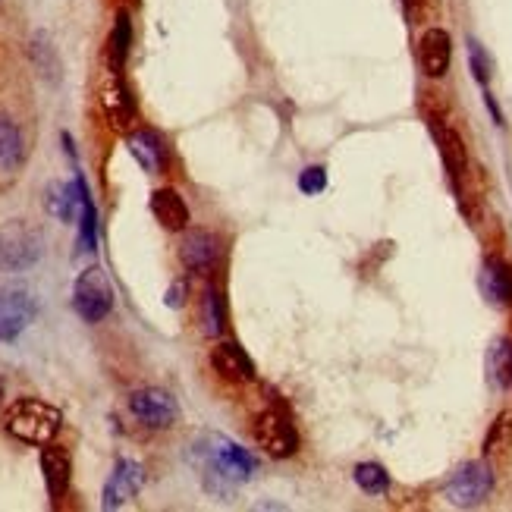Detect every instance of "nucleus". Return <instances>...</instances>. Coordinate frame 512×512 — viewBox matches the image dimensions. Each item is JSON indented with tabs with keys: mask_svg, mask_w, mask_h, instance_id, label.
<instances>
[{
	"mask_svg": "<svg viewBox=\"0 0 512 512\" xmlns=\"http://www.w3.org/2000/svg\"><path fill=\"white\" fill-rule=\"evenodd\" d=\"M403 7H406L409 16H415V13H421V10L428 7V0H403Z\"/></svg>",
	"mask_w": 512,
	"mask_h": 512,
	"instance_id": "31",
	"label": "nucleus"
},
{
	"mask_svg": "<svg viewBox=\"0 0 512 512\" xmlns=\"http://www.w3.org/2000/svg\"><path fill=\"white\" fill-rule=\"evenodd\" d=\"M299 189H302L305 195H318V192H324V189H327V170H324V167H305V170L299 173Z\"/></svg>",
	"mask_w": 512,
	"mask_h": 512,
	"instance_id": "29",
	"label": "nucleus"
},
{
	"mask_svg": "<svg viewBox=\"0 0 512 512\" xmlns=\"http://www.w3.org/2000/svg\"><path fill=\"white\" fill-rule=\"evenodd\" d=\"M44 239L26 220H7L0 227V271L22 274L38 264Z\"/></svg>",
	"mask_w": 512,
	"mask_h": 512,
	"instance_id": "3",
	"label": "nucleus"
},
{
	"mask_svg": "<svg viewBox=\"0 0 512 512\" xmlns=\"http://www.w3.org/2000/svg\"><path fill=\"white\" fill-rule=\"evenodd\" d=\"M73 308L85 324H98L114 311V286L101 267H88L79 274L73 286Z\"/></svg>",
	"mask_w": 512,
	"mask_h": 512,
	"instance_id": "6",
	"label": "nucleus"
},
{
	"mask_svg": "<svg viewBox=\"0 0 512 512\" xmlns=\"http://www.w3.org/2000/svg\"><path fill=\"white\" fill-rule=\"evenodd\" d=\"M255 443L271 459H286V456L296 453L299 437L280 409H267L255 418Z\"/></svg>",
	"mask_w": 512,
	"mask_h": 512,
	"instance_id": "8",
	"label": "nucleus"
},
{
	"mask_svg": "<svg viewBox=\"0 0 512 512\" xmlns=\"http://www.w3.org/2000/svg\"><path fill=\"white\" fill-rule=\"evenodd\" d=\"M434 136L443 154V167L450 173V183L456 192H462V180H465V173H469V151H465V142L453 126H440V123H434Z\"/></svg>",
	"mask_w": 512,
	"mask_h": 512,
	"instance_id": "12",
	"label": "nucleus"
},
{
	"mask_svg": "<svg viewBox=\"0 0 512 512\" xmlns=\"http://www.w3.org/2000/svg\"><path fill=\"white\" fill-rule=\"evenodd\" d=\"M4 428L10 437L19 443H29V447H44V443H54V437L63 428V415L57 406L41 403V399H19L4 415Z\"/></svg>",
	"mask_w": 512,
	"mask_h": 512,
	"instance_id": "2",
	"label": "nucleus"
},
{
	"mask_svg": "<svg viewBox=\"0 0 512 512\" xmlns=\"http://www.w3.org/2000/svg\"><path fill=\"white\" fill-rule=\"evenodd\" d=\"M70 472H73V462L70 453L63 447H54V443H44L41 447V475H44V487H48V497L57 503L66 487H70Z\"/></svg>",
	"mask_w": 512,
	"mask_h": 512,
	"instance_id": "14",
	"label": "nucleus"
},
{
	"mask_svg": "<svg viewBox=\"0 0 512 512\" xmlns=\"http://www.w3.org/2000/svg\"><path fill=\"white\" fill-rule=\"evenodd\" d=\"M38 315L35 293L19 280H0V343L19 340Z\"/></svg>",
	"mask_w": 512,
	"mask_h": 512,
	"instance_id": "4",
	"label": "nucleus"
},
{
	"mask_svg": "<svg viewBox=\"0 0 512 512\" xmlns=\"http://www.w3.org/2000/svg\"><path fill=\"white\" fill-rule=\"evenodd\" d=\"M145 484V469L136 459H117L114 472H110L107 484H104V494H101V509L104 512H114L123 509L129 500H136L139 491Z\"/></svg>",
	"mask_w": 512,
	"mask_h": 512,
	"instance_id": "9",
	"label": "nucleus"
},
{
	"mask_svg": "<svg viewBox=\"0 0 512 512\" xmlns=\"http://www.w3.org/2000/svg\"><path fill=\"white\" fill-rule=\"evenodd\" d=\"M211 365L224 381H233V384L255 381V362L236 343H217L211 349Z\"/></svg>",
	"mask_w": 512,
	"mask_h": 512,
	"instance_id": "13",
	"label": "nucleus"
},
{
	"mask_svg": "<svg viewBox=\"0 0 512 512\" xmlns=\"http://www.w3.org/2000/svg\"><path fill=\"white\" fill-rule=\"evenodd\" d=\"M129 409L151 431H167V428L176 425V418H180V406H176V399L161 387L136 390L129 396Z\"/></svg>",
	"mask_w": 512,
	"mask_h": 512,
	"instance_id": "7",
	"label": "nucleus"
},
{
	"mask_svg": "<svg viewBox=\"0 0 512 512\" xmlns=\"http://www.w3.org/2000/svg\"><path fill=\"white\" fill-rule=\"evenodd\" d=\"M129 151H132V158L142 164V170H148V173H158L164 167V145L148 129L129 136Z\"/></svg>",
	"mask_w": 512,
	"mask_h": 512,
	"instance_id": "22",
	"label": "nucleus"
},
{
	"mask_svg": "<svg viewBox=\"0 0 512 512\" xmlns=\"http://www.w3.org/2000/svg\"><path fill=\"white\" fill-rule=\"evenodd\" d=\"M85 180L76 176L73 183H51L44 189V208H48L51 217H57L60 224H73L82 214V202H85Z\"/></svg>",
	"mask_w": 512,
	"mask_h": 512,
	"instance_id": "10",
	"label": "nucleus"
},
{
	"mask_svg": "<svg viewBox=\"0 0 512 512\" xmlns=\"http://www.w3.org/2000/svg\"><path fill=\"white\" fill-rule=\"evenodd\" d=\"M418 60L421 70L428 79H443L450 73V60H453V38L447 29H428L418 41Z\"/></svg>",
	"mask_w": 512,
	"mask_h": 512,
	"instance_id": "11",
	"label": "nucleus"
},
{
	"mask_svg": "<svg viewBox=\"0 0 512 512\" xmlns=\"http://www.w3.org/2000/svg\"><path fill=\"white\" fill-rule=\"evenodd\" d=\"M481 293L491 305L512 308V264L503 258H487L481 267Z\"/></svg>",
	"mask_w": 512,
	"mask_h": 512,
	"instance_id": "16",
	"label": "nucleus"
},
{
	"mask_svg": "<svg viewBox=\"0 0 512 512\" xmlns=\"http://www.w3.org/2000/svg\"><path fill=\"white\" fill-rule=\"evenodd\" d=\"M129 48H132V22L129 13L120 10L114 19V29L107 35V66L110 73H123V66L129 60Z\"/></svg>",
	"mask_w": 512,
	"mask_h": 512,
	"instance_id": "19",
	"label": "nucleus"
},
{
	"mask_svg": "<svg viewBox=\"0 0 512 512\" xmlns=\"http://www.w3.org/2000/svg\"><path fill=\"white\" fill-rule=\"evenodd\" d=\"M491 491H494V469L484 459H472L453 472L443 494H447L450 506L456 509H475L491 497Z\"/></svg>",
	"mask_w": 512,
	"mask_h": 512,
	"instance_id": "5",
	"label": "nucleus"
},
{
	"mask_svg": "<svg viewBox=\"0 0 512 512\" xmlns=\"http://www.w3.org/2000/svg\"><path fill=\"white\" fill-rule=\"evenodd\" d=\"M202 324H205V333L208 337H220L227 327V308H224V296L217 293V289H208L205 293V302H202Z\"/></svg>",
	"mask_w": 512,
	"mask_h": 512,
	"instance_id": "25",
	"label": "nucleus"
},
{
	"mask_svg": "<svg viewBox=\"0 0 512 512\" xmlns=\"http://www.w3.org/2000/svg\"><path fill=\"white\" fill-rule=\"evenodd\" d=\"M29 57L35 63V70L48 79V82H57L60 79V57H57V48L48 32H35L32 41H29Z\"/></svg>",
	"mask_w": 512,
	"mask_h": 512,
	"instance_id": "21",
	"label": "nucleus"
},
{
	"mask_svg": "<svg viewBox=\"0 0 512 512\" xmlns=\"http://www.w3.org/2000/svg\"><path fill=\"white\" fill-rule=\"evenodd\" d=\"M167 305H170V308H183V305H186V280H176V283L167 289Z\"/></svg>",
	"mask_w": 512,
	"mask_h": 512,
	"instance_id": "30",
	"label": "nucleus"
},
{
	"mask_svg": "<svg viewBox=\"0 0 512 512\" xmlns=\"http://www.w3.org/2000/svg\"><path fill=\"white\" fill-rule=\"evenodd\" d=\"M217 255H220L217 239H214L211 233H205V230H192V233L183 239L180 258H183V264L189 267V271H195V274L211 271L214 261H217Z\"/></svg>",
	"mask_w": 512,
	"mask_h": 512,
	"instance_id": "18",
	"label": "nucleus"
},
{
	"mask_svg": "<svg viewBox=\"0 0 512 512\" xmlns=\"http://www.w3.org/2000/svg\"><path fill=\"white\" fill-rule=\"evenodd\" d=\"M509 440H512V415L503 412V415H497V421L491 425V431H487V437H484V456H494V453L506 450Z\"/></svg>",
	"mask_w": 512,
	"mask_h": 512,
	"instance_id": "27",
	"label": "nucleus"
},
{
	"mask_svg": "<svg viewBox=\"0 0 512 512\" xmlns=\"http://www.w3.org/2000/svg\"><path fill=\"white\" fill-rule=\"evenodd\" d=\"M101 107H104L107 120L117 129H126V126H132V120H136V98H132L120 73H114V79L101 88Z\"/></svg>",
	"mask_w": 512,
	"mask_h": 512,
	"instance_id": "15",
	"label": "nucleus"
},
{
	"mask_svg": "<svg viewBox=\"0 0 512 512\" xmlns=\"http://www.w3.org/2000/svg\"><path fill=\"white\" fill-rule=\"evenodd\" d=\"M95 246H98V211L92 205V195L85 192L82 214H79V252L82 255H92Z\"/></svg>",
	"mask_w": 512,
	"mask_h": 512,
	"instance_id": "26",
	"label": "nucleus"
},
{
	"mask_svg": "<svg viewBox=\"0 0 512 512\" xmlns=\"http://www.w3.org/2000/svg\"><path fill=\"white\" fill-rule=\"evenodd\" d=\"M0 399H4V381H0Z\"/></svg>",
	"mask_w": 512,
	"mask_h": 512,
	"instance_id": "32",
	"label": "nucleus"
},
{
	"mask_svg": "<svg viewBox=\"0 0 512 512\" xmlns=\"http://www.w3.org/2000/svg\"><path fill=\"white\" fill-rule=\"evenodd\" d=\"M487 371H491V381L497 387L512 384V340H497L487 352Z\"/></svg>",
	"mask_w": 512,
	"mask_h": 512,
	"instance_id": "23",
	"label": "nucleus"
},
{
	"mask_svg": "<svg viewBox=\"0 0 512 512\" xmlns=\"http://www.w3.org/2000/svg\"><path fill=\"white\" fill-rule=\"evenodd\" d=\"M469 66H472V76H475V82L487 88V82H491V70H494V63H491V57H487L484 44H481L478 38H469Z\"/></svg>",
	"mask_w": 512,
	"mask_h": 512,
	"instance_id": "28",
	"label": "nucleus"
},
{
	"mask_svg": "<svg viewBox=\"0 0 512 512\" xmlns=\"http://www.w3.org/2000/svg\"><path fill=\"white\" fill-rule=\"evenodd\" d=\"M151 214L158 217V224L170 233H180L189 227V208L183 195L176 189H158L151 195Z\"/></svg>",
	"mask_w": 512,
	"mask_h": 512,
	"instance_id": "17",
	"label": "nucleus"
},
{
	"mask_svg": "<svg viewBox=\"0 0 512 512\" xmlns=\"http://www.w3.org/2000/svg\"><path fill=\"white\" fill-rule=\"evenodd\" d=\"M355 484L362 487L365 494H371V497H381V494H387L390 491V475H387V469L384 465H377V462H362V465H355Z\"/></svg>",
	"mask_w": 512,
	"mask_h": 512,
	"instance_id": "24",
	"label": "nucleus"
},
{
	"mask_svg": "<svg viewBox=\"0 0 512 512\" xmlns=\"http://www.w3.org/2000/svg\"><path fill=\"white\" fill-rule=\"evenodd\" d=\"M26 161V139L10 117H0V173H13Z\"/></svg>",
	"mask_w": 512,
	"mask_h": 512,
	"instance_id": "20",
	"label": "nucleus"
},
{
	"mask_svg": "<svg viewBox=\"0 0 512 512\" xmlns=\"http://www.w3.org/2000/svg\"><path fill=\"white\" fill-rule=\"evenodd\" d=\"M192 462L202 472L205 491L217 497H230L236 484L252 481L258 472L255 456L224 434H205L198 440L192 447Z\"/></svg>",
	"mask_w": 512,
	"mask_h": 512,
	"instance_id": "1",
	"label": "nucleus"
}]
</instances>
